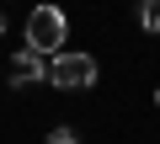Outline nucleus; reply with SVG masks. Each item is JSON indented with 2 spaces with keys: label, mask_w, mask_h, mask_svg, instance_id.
Listing matches in <instances>:
<instances>
[{
  "label": "nucleus",
  "mask_w": 160,
  "mask_h": 144,
  "mask_svg": "<svg viewBox=\"0 0 160 144\" xmlns=\"http://www.w3.org/2000/svg\"><path fill=\"white\" fill-rule=\"evenodd\" d=\"M38 80H48V59L38 48H16V59H11V91H27Z\"/></svg>",
  "instance_id": "obj_3"
},
{
  "label": "nucleus",
  "mask_w": 160,
  "mask_h": 144,
  "mask_svg": "<svg viewBox=\"0 0 160 144\" xmlns=\"http://www.w3.org/2000/svg\"><path fill=\"white\" fill-rule=\"evenodd\" d=\"M139 27L144 32H160V0H139Z\"/></svg>",
  "instance_id": "obj_4"
},
{
  "label": "nucleus",
  "mask_w": 160,
  "mask_h": 144,
  "mask_svg": "<svg viewBox=\"0 0 160 144\" xmlns=\"http://www.w3.org/2000/svg\"><path fill=\"white\" fill-rule=\"evenodd\" d=\"M43 144H80V133H75V128H48Z\"/></svg>",
  "instance_id": "obj_5"
},
{
  "label": "nucleus",
  "mask_w": 160,
  "mask_h": 144,
  "mask_svg": "<svg viewBox=\"0 0 160 144\" xmlns=\"http://www.w3.org/2000/svg\"><path fill=\"white\" fill-rule=\"evenodd\" d=\"M155 107H160V91H155Z\"/></svg>",
  "instance_id": "obj_7"
},
{
  "label": "nucleus",
  "mask_w": 160,
  "mask_h": 144,
  "mask_svg": "<svg viewBox=\"0 0 160 144\" xmlns=\"http://www.w3.org/2000/svg\"><path fill=\"white\" fill-rule=\"evenodd\" d=\"M64 11L59 6H32V16H27V48H38V53H59L64 48Z\"/></svg>",
  "instance_id": "obj_2"
},
{
  "label": "nucleus",
  "mask_w": 160,
  "mask_h": 144,
  "mask_svg": "<svg viewBox=\"0 0 160 144\" xmlns=\"http://www.w3.org/2000/svg\"><path fill=\"white\" fill-rule=\"evenodd\" d=\"M0 32H6V11H0Z\"/></svg>",
  "instance_id": "obj_6"
},
{
  "label": "nucleus",
  "mask_w": 160,
  "mask_h": 144,
  "mask_svg": "<svg viewBox=\"0 0 160 144\" xmlns=\"http://www.w3.org/2000/svg\"><path fill=\"white\" fill-rule=\"evenodd\" d=\"M48 86H59V91H91V86H96V59L59 48V53L48 59Z\"/></svg>",
  "instance_id": "obj_1"
}]
</instances>
